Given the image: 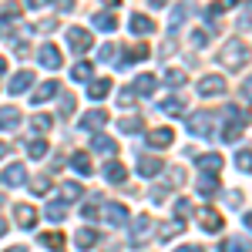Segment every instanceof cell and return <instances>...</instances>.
Returning <instances> with one entry per match:
<instances>
[{"mask_svg": "<svg viewBox=\"0 0 252 252\" xmlns=\"http://www.w3.org/2000/svg\"><path fill=\"white\" fill-rule=\"evenodd\" d=\"M222 64H225V67H232V71L246 67V64H249V47H246L239 37H232L225 47H222Z\"/></svg>", "mask_w": 252, "mask_h": 252, "instance_id": "obj_1", "label": "cell"}, {"mask_svg": "<svg viewBox=\"0 0 252 252\" xmlns=\"http://www.w3.org/2000/svg\"><path fill=\"white\" fill-rule=\"evenodd\" d=\"M67 47H71V54H84V51L91 47V31H84V27H67Z\"/></svg>", "mask_w": 252, "mask_h": 252, "instance_id": "obj_2", "label": "cell"}, {"mask_svg": "<svg viewBox=\"0 0 252 252\" xmlns=\"http://www.w3.org/2000/svg\"><path fill=\"white\" fill-rule=\"evenodd\" d=\"M198 94H202V97L225 94V78H222V74H205V78L198 81Z\"/></svg>", "mask_w": 252, "mask_h": 252, "instance_id": "obj_3", "label": "cell"}, {"mask_svg": "<svg viewBox=\"0 0 252 252\" xmlns=\"http://www.w3.org/2000/svg\"><path fill=\"white\" fill-rule=\"evenodd\" d=\"M189 131H192L195 138H205L209 131H212V115H205V111L189 115Z\"/></svg>", "mask_w": 252, "mask_h": 252, "instance_id": "obj_4", "label": "cell"}, {"mask_svg": "<svg viewBox=\"0 0 252 252\" xmlns=\"http://www.w3.org/2000/svg\"><path fill=\"white\" fill-rule=\"evenodd\" d=\"M37 61L47 67V71H61V64H64V58H61V51L54 47V44H44L37 51Z\"/></svg>", "mask_w": 252, "mask_h": 252, "instance_id": "obj_5", "label": "cell"}, {"mask_svg": "<svg viewBox=\"0 0 252 252\" xmlns=\"http://www.w3.org/2000/svg\"><path fill=\"white\" fill-rule=\"evenodd\" d=\"M31 84H34V71H17V74L10 78V84H7V91L17 97V94H27Z\"/></svg>", "mask_w": 252, "mask_h": 252, "instance_id": "obj_6", "label": "cell"}, {"mask_svg": "<svg viewBox=\"0 0 252 252\" xmlns=\"http://www.w3.org/2000/svg\"><path fill=\"white\" fill-rule=\"evenodd\" d=\"M148 232H152V219L148 215H138L135 222H131V246H141L148 239Z\"/></svg>", "mask_w": 252, "mask_h": 252, "instance_id": "obj_7", "label": "cell"}, {"mask_svg": "<svg viewBox=\"0 0 252 252\" xmlns=\"http://www.w3.org/2000/svg\"><path fill=\"white\" fill-rule=\"evenodd\" d=\"M198 225H202L205 232H222V215L215 212V209H202V212H198Z\"/></svg>", "mask_w": 252, "mask_h": 252, "instance_id": "obj_8", "label": "cell"}, {"mask_svg": "<svg viewBox=\"0 0 252 252\" xmlns=\"http://www.w3.org/2000/svg\"><path fill=\"white\" fill-rule=\"evenodd\" d=\"M161 168H165V161L155 158V155H145L141 161H138V175H141V178H152V175H158Z\"/></svg>", "mask_w": 252, "mask_h": 252, "instance_id": "obj_9", "label": "cell"}, {"mask_svg": "<svg viewBox=\"0 0 252 252\" xmlns=\"http://www.w3.org/2000/svg\"><path fill=\"white\" fill-rule=\"evenodd\" d=\"M104 219H108L111 225H125V222H128V209H125L121 202H108V205H104Z\"/></svg>", "mask_w": 252, "mask_h": 252, "instance_id": "obj_10", "label": "cell"}, {"mask_svg": "<svg viewBox=\"0 0 252 252\" xmlns=\"http://www.w3.org/2000/svg\"><path fill=\"white\" fill-rule=\"evenodd\" d=\"M155 88H158V81L152 78V74H138L135 84H131V91L141 94V97H152V94H155Z\"/></svg>", "mask_w": 252, "mask_h": 252, "instance_id": "obj_11", "label": "cell"}, {"mask_svg": "<svg viewBox=\"0 0 252 252\" xmlns=\"http://www.w3.org/2000/svg\"><path fill=\"white\" fill-rule=\"evenodd\" d=\"M58 81H44V84H37V88H34V94H31V101H34V104H44V101H47V97H54L58 94Z\"/></svg>", "mask_w": 252, "mask_h": 252, "instance_id": "obj_12", "label": "cell"}, {"mask_svg": "<svg viewBox=\"0 0 252 252\" xmlns=\"http://www.w3.org/2000/svg\"><path fill=\"white\" fill-rule=\"evenodd\" d=\"M3 182H7L10 189H20V185L27 182V168H24V165H7V172H3Z\"/></svg>", "mask_w": 252, "mask_h": 252, "instance_id": "obj_13", "label": "cell"}, {"mask_svg": "<svg viewBox=\"0 0 252 252\" xmlns=\"http://www.w3.org/2000/svg\"><path fill=\"white\" fill-rule=\"evenodd\" d=\"M172 141H175L172 128H155V131H148V145H152V148H168Z\"/></svg>", "mask_w": 252, "mask_h": 252, "instance_id": "obj_14", "label": "cell"}, {"mask_svg": "<svg viewBox=\"0 0 252 252\" xmlns=\"http://www.w3.org/2000/svg\"><path fill=\"white\" fill-rule=\"evenodd\" d=\"M219 249L222 252H252V242H249V235H232V239H225Z\"/></svg>", "mask_w": 252, "mask_h": 252, "instance_id": "obj_15", "label": "cell"}, {"mask_svg": "<svg viewBox=\"0 0 252 252\" xmlns=\"http://www.w3.org/2000/svg\"><path fill=\"white\" fill-rule=\"evenodd\" d=\"M91 148H94L97 155H118V141L115 138H104V135L91 138Z\"/></svg>", "mask_w": 252, "mask_h": 252, "instance_id": "obj_16", "label": "cell"}, {"mask_svg": "<svg viewBox=\"0 0 252 252\" xmlns=\"http://www.w3.org/2000/svg\"><path fill=\"white\" fill-rule=\"evenodd\" d=\"M14 215H17V225H20V229H34V225H37V212H34L31 205H17Z\"/></svg>", "mask_w": 252, "mask_h": 252, "instance_id": "obj_17", "label": "cell"}, {"mask_svg": "<svg viewBox=\"0 0 252 252\" xmlns=\"http://www.w3.org/2000/svg\"><path fill=\"white\" fill-rule=\"evenodd\" d=\"M198 195H202V198H212V195H219V178H215L212 172L198 178Z\"/></svg>", "mask_w": 252, "mask_h": 252, "instance_id": "obj_18", "label": "cell"}, {"mask_svg": "<svg viewBox=\"0 0 252 252\" xmlns=\"http://www.w3.org/2000/svg\"><path fill=\"white\" fill-rule=\"evenodd\" d=\"M88 94H91V101H101V97H108V94H111V81H108V78H97V81H91Z\"/></svg>", "mask_w": 252, "mask_h": 252, "instance_id": "obj_19", "label": "cell"}, {"mask_svg": "<svg viewBox=\"0 0 252 252\" xmlns=\"http://www.w3.org/2000/svg\"><path fill=\"white\" fill-rule=\"evenodd\" d=\"M17 125H20L17 108H3V111H0V131H10V128H17Z\"/></svg>", "mask_w": 252, "mask_h": 252, "instance_id": "obj_20", "label": "cell"}, {"mask_svg": "<svg viewBox=\"0 0 252 252\" xmlns=\"http://www.w3.org/2000/svg\"><path fill=\"white\" fill-rule=\"evenodd\" d=\"M148 54H152V51H148V44H138V47H131V51H128V58L118 61V67H128V64H135V61H145Z\"/></svg>", "mask_w": 252, "mask_h": 252, "instance_id": "obj_21", "label": "cell"}, {"mask_svg": "<svg viewBox=\"0 0 252 252\" xmlns=\"http://www.w3.org/2000/svg\"><path fill=\"white\" fill-rule=\"evenodd\" d=\"M81 125H84V128H104V125H108V111H104V108H97V111H88Z\"/></svg>", "mask_w": 252, "mask_h": 252, "instance_id": "obj_22", "label": "cell"}, {"mask_svg": "<svg viewBox=\"0 0 252 252\" xmlns=\"http://www.w3.org/2000/svg\"><path fill=\"white\" fill-rule=\"evenodd\" d=\"M81 195H84V185H81V182H64V185H61V198H64V202H78Z\"/></svg>", "mask_w": 252, "mask_h": 252, "instance_id": "obj_23", "label": "cell"}, {"mask_svg": "<svg viewBox=\"0 0 252 252\" xmlns=\"http://www.w3.org/2000/svg\"><path fill=\"white\" fill-rule=\"evenodd\" d=\"M104 178H108V182H115V185H121V182L128 178V172H125V165H118V161H108V165H104Z\"/></svg>", "mask_w": 252, "mask_h": 252, "instance_id": "obj_24", "label": "cell"}, {"mask_svg": "<svg viewBox=\"0 0 252 252\" xmlns=\"http://www.w3.org/2000/svg\"><path fill=\"white\" fill-rule=\"evenodd\" d=\"M185 232V222L182 219H175V222H168V225H161V232H158V239L161 242H168V239H175V235Z\"/></svg>", "mask_w": 252, "mask_h": 252, "instance_id": "obj_25", "label": "cell"}, {"mask_svg": "<svg viewBox=\"0 0 252 252\" xmlns=\"http://www.w3.org/2000/svg\"><path fill=\"white\" fill-rule=\"evenodd\" d=\"M192 14H195V3H182V7H175V10H172V27H182Z\"/></svg>", "mask_w": 252, "mask_h": 252, "instance_id": "obj_26", "label": "cell"}, {"mask_svg": "<svg viewBox=\"0 0 252 252\" xmlns=\"http://www.w3.org/2000/svg\"><path fill=\"white\" fill-rule=\"evenodd\" d=\"M74 242H78V249H94V242H101V239H97L94 229H81V232L74 235Z\"/></svg>", "mask_w": 252, "mask_h": 252, "instance_id": "obj_27", "label": "cell"}, {"mask_svg": "<svg viewBox=\"0 0 252 252\" xmlns=\"http://www.w3.org/2000/svg\"><path fill=\"white\" fill-rule=\"evenodd\" d=\"M198 168H202V172H219V168H222V155H215V152L202 155L198 158Z\"/></svg>", "mask_w": 252, "mask_h": 252, "instance_id": "obj_28", "label": "cell"}, {"mask_svg": "<svg viewBox=\"0 0 252 252\" xmlns=\"http://www.w3.org/2000/svg\"><path fill=\"white\" fill-rule=\"evenodd\" d=\"M40 246H44V249H51V252H61V249H64V235H61V232L40 235Z\"/></svg>", "mask_w": 252, "mask_h": 252, "instance_id": "obj_29", "label": "cell"}, {"mask_svg": "<svg viewBox=\"0 0 252 252\" xmlns=\"http://www.w3.org/2000/svg\"><path fill=\"white\" fill-rule=\"evenodd\" d=\"M71 165H74V172H81V175H91V172H94L91 158L84 155V152H74V158H71Z\"/></svg>", "mask_w": 252, "mask_h": 252, "instance_id": "obj_30", "label": "cell"}, {"mask_svg": "<svg viewBox=\"0 0 252 252\" xmlns=\"http://www.w3.org/2000/svg\"><path fill=\"white\" fill-rule=\"evenodd\" d=\"M118 128H121V135H135V131L145 128V121H141L138 115H131V118H121V125H118Z\"/></svg>", "mask_w": 252, "mask_h": 252, "instance_id": "obj_31", "label": "cell"}, {"mask_svg": "<svg viewBox=\"0 0 252 252\" xmlns=\"http://www.w3.org/2000/svg\"><path fill=\"white\" fill-rule=\"evenodd\" d=\"M152 27H155V24L145 17V14H131V31H135V34H152Z\"/></svg>", "mask_w": 252, "mask_h": 252, "instance_id": "obj_32", "label": "cell"}, {"mask_svg": "<svg viewBox=\"0 0 252 252\" xmlns=\"http://www.w3.org/2000/svg\"><path fill=\"white\" fill-rule=\"evenodd\" d=\"M239 138H242V121H229V125L222 128V141L232 145V141H239Z\"/></svg>", "mask_w": 252, "mask_h": 252, "instance_id": "obj_33", "label": "cell"}, {"mask_svg": "<svg viewBox=\"0 0 252 252\" xmlns=\"http://www.w3.org/2000/svg\"><path fill=\"white\" fill-rule=\"evenodd\" d=\"M94 24H97V31H115V27H118L115 14H108V10H101V14H94Z\"/></svg>", "mask_w": 252, "mask_h": 252, "instance_id": "obj_34", "label": "cell"}, {"mask_svg": "<svg viewBox=\"0 0 252 252\" xmlns=\"http://www.w3.org/2000/svg\"><path fill=\"white\" fill-rule=\"evenodd\" d=\"M67 215V209H64V202H51L47 209H44V219H51V222H61Z\"/></svg>", "mask_w": 252, "mask_h": 252, "instance_id": "obj_35", "label": "cell"}, {"mask_svg": "<svg viewBox=\"0 0 252 252\" xmlns=\"http://www.w3.org/2000/svg\"><path fill=\"white\" fill-rule=\"evenodd\" d=\"M27 155H31V158H44V155H47V141L34 138V141L27 145Z\"/></svg>", "mask_w": 252, "mask_h": 252, "instance_id": "obj_36", "label": "cell"}, {"mask_svg": "<svg viewBox=\"0 0 252 252\" xmlns=\"http://www.w3.org/2000/svg\"><path fill=\"white\" fill-rule=\"evenodd\" d=\"M239 27L252 31V0H246V3H242V14H239Z\"/></svg>", "mask_w": 252, "mask_h": 252, "instance_id": "obj_37", "label": "cell"}, {"mask_svg": "<svg viewBox=\"0 0 252 252\" xmlns=\"http://www.w3.org/2000/svg\"><path fill=\"white\" fill-rule=\"evenodd\" d=\"M71 78H74V81H88V78H91V64H88V61H81V64H74Z\"/></svg>", "mask_w": 252, "mask_h": 252, "instance_id": "obj_38", "label": "cell"}, {"mask_svg": "<svg viewBox=\"0 0 252 252\" xmlns=\"http://www.w3.org/2000/svg\"><path fill=\"white\" fill-rule=\"evenodd\" d=\"M31 192H34V195H47V192H51V178H47V175H40V178H34Z\"/></svg>", "mask_w": 252, "mask_h": 252, "instance_id": "obj_39", "label": "cell"}, {"mask_svg": "<svg viewBox=\"0 0 252 252\" xmlns=\"http://www.w3.org/2000/svg\"><path fill=\"white\" fill-rule=\"evenodd\" d=\"M51 125H54V121H51V118H47V115H34V118H31V128H34L37 135H40V131H47Z\"/></svg>", "mask_w": 252, "mask_h": 252, "instance_id": "obj_40", "label": "cell"}, {"mask_svg": "<svg viewBox=\"0 0 252 252\" xmlns=\"http://www.w3.org/2000/svg\"><path fill=\"white\" fill-rule=\"evenodd\" d=\"M235 165H239V172H252V152L242 148V152L235 155Z\"/></svg>", "mask_w": 252, "mask_h": 252, "instance_id": "obj_41", "label": "cell"}, {"mask_svg": "<svg viewBox=\"0 0 252 252\" xmlns=\"http://www.w3.org/2000/svg\"><path fill=\"white\" fill-rule=\"evenodd\" d=\"M161 111H165V115H182V101H178V97H165V101H161Z\"/></svg>", "mask_w": 252, "mask_h": 252, "instance_id": "obj_42", "label": "cell"}, {"mask_svg": "<svg viewBox=\"0 0 252 252\" xmlns=\"http://www.w3.org/2000/svg\"><path fill=\"white\" fill-rule=\"evenodd\" d=\"M74 108H78V101H74V94H64V97H61V115H64V118L71 115Z\"/></svg>", "mask_w": 252, "mask_h": 252, "instance_id": "obj_43", "label": "cell"}, {"mask_svg": "<svg viewBox=\"0 0 252 252\" xmlns=\"http://www.w3.org/2000/svg\"><path fill=\"white\" fill-rule=\"evenodd\" d=\"M165 81H168L172 88H182V84H185V74H182V71H168V74H165Z\"/></svg>", "mask_w": 252, "mask_h": 252, "instance_id": "obj_44", "label": "cell"}, {"mask_svg": "<svg viewBox=\"0 0 252 252\" xmlns=\"http://www.w3.org/2000/svg\"><path fill=\"white\" fill-rule=\"evenodd\" d=\"M175 215H192V202L189 198H178L175 202Z\"/></svg>", "mask_w": 252, "mask_h": 252, "instance_id": "obj_45", "label": "cell"}, {"mask_svg": "<svg viewBox=\"0 0 252 252\" xmlns=\"http://www.w3.org/2000/svg\"><path fill=\"white\" fill-rule=\"evenodd\" d=\"M97 58L101 61H115V44H104V47L97 51Z\"/></svg>", "mask_w": 252, "mask_h": 252, "instance_id": "obj_46", "label": "cell"}, {"mask_svg": "<svg viewBox=\"0 0 252 252\" xmlns=\"http://www.w3.org/2000/svg\"><path fill=\"white\" fill-rule=\"evenodd\" d=\"M192 44H195V47H205V44H209V34H205V31H195V34H192Z\"/></svg>", "mask_w": 252, "mask_h": 252, "instance_id": "obj_47", "label": "cell"}, {"mask_svg": "<svg viewBox=\"0 0 252 252\" xmlns=\"http://www.w3.org/2000/svg\"><path fill=\"white\" fill-rule=\"evenodd\" d=\"M118 101H121V108H128V104L135 101V91H131V88H128V91H121V94H118Z\"/></svg>", "mask_w": 252, "mask_h": 252, "instance_id": "obj_48", "label": "cell"}, {"mask_svg": "<svg viewBox=\"0 0 252 252\" xmlns=\"http://www.w3.org/2000/svg\"><path fill=\"white\" fill-rule=\"evenodd\" d=\"M81 215H84V219H97V205H94V202H88V205L81 209Z\"/></svg>", "mask_w": 252, "mask_h": 252, "instance_id": "obj_49", "label": "cell"}, {"mask_svg": "<svg viewBox=\"0 0 252 252\" xmlns=\"http://www.w3.org/2000/svg\"><path fill=\"white\" fill-rule=\"evenodd\" d=\"M54 27H58V24H54V20H40L37 27H34V31H40V34H51V31H54Z\"/></svg>", "mask_w": 252, "mask_h": 252, "instance_id": "obj_50", "label": "cell"}, {"mask_svg": "<svg viewBox=\"0 0 252 252\" xmlns=\"http://www.w3.org/2000/svg\"><path fill=\"white\" fill-rule=\"evenodd\" d=\"M225 202H229V205H235V209H239V205H242V195H239V192H229V195H225Z\"/></svg>", "mask_w": 252, "mask_h": 252, "instance_id": "obj_51", "label": "cell"}, {"mask_svg": "<svg viewBox=\"0 0 252 252\" xmlns=\"http://www.w3.org/2000/svg\"><path fill=\"white\" fill-rule=\"evenodd\" d=\"M27 51H31V47H27L24 40H20V44H14V54H17V58H27Z\"/></svg>", "mask_w": 252, "mask_h": 252, "instance_id": "obj_52", "label": "cell"}, {"mask_svg": "<svg viewBox=\"0 0 252 252\" xmlns=\"http://www.w3.org/2000/svg\"><path fill=\"white\" fill-rule=\"evenodd\" d=\"M58 10H74V0H58Z\"/></svg>", "mask_w": 252, "mask_h": 252, "instance_id": "obj_53", "label": "cell"}, {"mask_svg": "<svg viewBox=\"0 0 252 252\" xmlns=\"http://www.w3.org/2000/svg\"><path fill=\"white\" fill-rule=\"evenodd\" d=\"M175 252H205V249H202V246H178Z\"/></svg>", "mask_w": 252, "mask_h": 252, "instance_id": "obj_54", "label": "cell"}, {"mask_svg": "<svg viewBox=\"0 0 252 252\" xmlns=\"http://www.w3.org/2000/svg\"><path fill=\"white\" fill-rule=\"evenodd\" d=\"M242 94H246V97H252V78L246 81V84H242Z\"/></svg>", "mask_w": 252, "mask_h": 252, "instance_id": "obj_55", "label": "cell"}, {"mask_svg": "<svg viewBox=\"0 0 252 252\" xmlns=\"http://www.w3.org/2000/svg\"><path fill=\"white\" fill-rule=\"evenodd\" d=\"M47 0H27V7H44Z\"/></svg>", "mask_w": 252, "mask_h": 252, "instance_id": "obj_56", "label": "cell"}, {"mask_svg": "<svg viewBox=\"0 0 252 252\" xmlns=\"http://www.w3.org/2000/svg\"><path fill=\"white\" fill-rule=\"evenodd\" d=\"M148 3H152V7H165L168 0H148Z\"/></svg>", "mask_w": 252, "mask_h": 252, "instance_id": "obj_57", "label": "cell"}, {"mask_svg": "<svg viewBox=\"0 0 252 252\" xmlns=\"http://www.w3.org/2000/svg\"><path fill=\"white\" fill-rule=\"evenodd\" d=\"M246 225H249V229H252V212H246Z\"/></svg>", "mask_w": 252, "mask_h": 252, "instance_id": "obj_58", "label": "cell"}, {"mask_svg": "<svg viewBox=\"0 0 252 252\" xmlns=\"http://www.w3.org/2000/svg\"><path fill=\"white\" fill-rule=\"evenodd\" d=\"M7 252H27V249H24V246H14V249H7Z\"/></svg>", "mask_w": 252, "mask_h": 252, "instance_id": "obj_59", "label": "cell"}, {"mask_svg": "<svg viewBox=\"0 0 252 252\" xmlns=\"http://www.w3.org/2000/svg\"><path fill=\"white\" fill-rule=\"evenodd\" d=\"M3 232H7V222H3V219H0V235H3Z\"/></svg>", "mask_w": 252, "mask_h": 252, "instance_id": "obj_60", "label": "cell"}, {"mask_svg": "<svg viewBox=\"0 0 252 252\" xmlns=\"http://www.w3.org/2000/svg\"><path fill=\"white\" fill-rule=\"evenodd\" d=\"M3 71H7V61H3V58H0V74H3Z\"/></svg>", "mask_w": 252, "mask_h": 252, "instance_id": "obj_61", "label": "cell"}, {"mask_svg": "<svg viewBox=\"0 0 252 252\" xmlns=\"http://www.w3.org/2000/svg\"><path fill=\"white\" fill-rule=\"evenodd\" d=\"M3 155H7V145H0V158H3Z\"/></svg>", "mask_w": 252, "mask_h": 252, "instance_id": "obj_62", "label": "cell"}, {"mask_svg": "<svg viewBox=\"0 0 252 252\" xmlns=\"http://www.w3.org/2000/svg\"><path fill=\"white\" fill-rule=\"evenodd\" d=\"M104 3H111V7H115V3H121V0H104Z\"/></svg>", "mask_w": 252, "mask_h": 252, "instance_id": "obj_63", "label": "cell"}]
</instances>
